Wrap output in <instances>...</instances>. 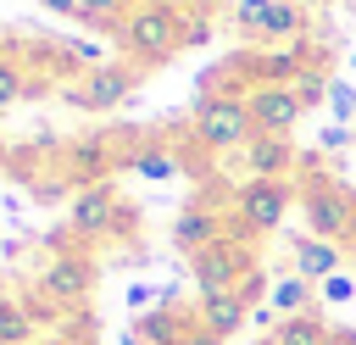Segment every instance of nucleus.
Segmentation results:
<instances>
[{
	"label": "nucleus",
	"instance_id": "f03ea898",
	"mask_svg": "<svg viewBox=\"0 0 356 345\" xmlns=\"http://www.w3.org/2000/svg\"><path fill=\"white\" fill-rule=\"evenodd\" d=\"M189 128L195 139L211 150V156H228V150H245L256 139V122H250V106H245V89H206L189 111Z\"/></svg>",
	"mask_w": 356,
	"mask_h": 345
},
{
	"label": "nucleus",
	"instance_id": "c756f323",
	"mask_svg": "<svg viewBox=\"0 0 356 345\" xmlns=\"http://www.w3.org/2000/svg\"><path fill=\"white\" fill-rule=\"evenodd\" d=\"M122 345H145V339H139V334H134V328H128V334H122Z\"/></svg>",
	"mask_w": 356,
	"mask_h": 345
},
{
	"label": "nucleus",
	"instance_id": "9d476101",
	"mask_svg": "<svg viewBox=\"0 0 356 345\" xmlns=\"http://www.w3.org/2000/svg\"><path fill=\"white\" fill-rule=\"evenodd\" d=\"M234 223L217 211V206H206V200H195V206H184L178 211V223H172V245L184 250V256H195V250H206V245H217L222 234H228Z\"/></svg>",
	"mask_w": 356,
	"mask_h": 345
},
{
	"label": "nucleus",
	"instance_id": "aec40b11",
	"mask_svg": "<svg viewBox=\"0 0 356 345\" xmlns=\"http://www.w3.org/2000/svg\"><path fill=\"white\" fill-rule=\"evenodd\" d=\"M28 89H33V72H28L17 56H6V61H0V111L17 106V100H28Z\"/></svg>",
	"mask_w": 356,
	"mask_h": 345
},
{
	"label": "nucleus",
	"instance_id": "7ed1b4c3",
	"mask_svg": "<svg viewBox=\"0 0 356 345\" xmlns=\"http://www.w3.org/2000/svg\"><path fill=\"white\" fill-rule=\"evenodd\" d=\"M289 200H295V178H245L234 189V200H228V223H234L228 234H239V239L273 234L284 223Z\"/></svg>",
	"mask_w": 356,
	"mask_h": 345
},
{
	"label": "nucleus",
	"instance_id": "5701e85b",
	"mask_svg": "<svg viewBox=\"0 0 356 345\" xmlns=\"http://www.w3.org/2000/svg\"><path fill=\"white\" fill-rule=\"evenodd\" d=\"M261 11H267V0H234V28H239V39H261Z\"/></svg>",
	"mask_w": 356,
	"mask_h": 345
},
{
	"label": "nucleus",
	"instance_id": "4be33fe9",
	"mask_svg": "<svg viewBox=\"0 0 356 345\" xmlns=\"http://www.w3.org/2000/svg\"><path fill=\"white\" fill-rule=\"evenodd\" d=\"M328 106H334V122H356V83L350 78H328Z\"/></svg>",
	"mask_w": 356,
	"mask_h": 345
},
{
	"label": "nucleus",
	"instance_id": "6e6552de",
	"mask_svg": "<svg viewBox=\"0 0 356 345\" xmlns=\"http://www.w3.org/2000/svg\"><path fill=\"white\" fill-rule=\"evenodd\" d=\"M300 211H306V228L317 234V239H345L350 234V211H356V195L345 189V184H334L328 172H312L306 184H300Z\"/></svg>",
	"mask_w": 356,
	"mask_h": 345
},
{
	"label": "nucleus",
	"instance_id": "a211bd4d",
	"mask_svg": "<svg viewBox=\"0 0 356 345\" xmlns=\"http://www.w3.org/2000/svg\"><path fill=\"white\" fill-rule=\"evenodd\" d=\"M122 167H134L139 178H172V172H178L184 161H178V156L167 150V139H134V145H128V161H122Z\"/></svg>",
	"mask_w": 356,
	"mask_h": 345
},
{
	"label": "nucleus",
	"instance_id": "2eb2a0df",
	"mask_svg": "<svg viewBox=\"0 0 356 345\" xmlns=\"http://www.w3.org/2000/svg\"><path fill=\"white\" fill-rule=\"evenodd\" d=\"M134 334L145 345H184L195 334V312H178V306H156L145 317H134Z\"/></svg>",
	"mask_w": 356,
	"mask_h": 345
},
{
	"label": "nucleus",
	"instance_id": "f8f14e48",
	"mask_svg": "<svg viewBox=\"0 0 356 345\" xmlns=\"http://www.w3.org/2000/svg\"><path fill=\"white\" fill-rule=\"evenodd\" d=\"M239 156H245L250 178H289L295 172V139L289 134H256Z\"/></svg>",
	"mask_w": 356,
	"mask_h": 345
},
{
	"label": "nucleus",
	"instance_id": "a878e982",
	"mask_svg": "<svg viewBox=\"0 0 356 345\" xmlns=\"http://www.w3.org/2000/svg\"><path fill=\"white\" fill-rule=\"evenodd\" d=\"M83 334H95V323H83V317H78V328H72V334H44V339H33V345H89Z\"/></svg>",
	"mask_w": 356,
	"mask_h": 345
},
{
	"label": "nucleus",
	"instance_id": "72a5a7b5",
	"mask_svg": "<svg viewBox=\"0 0 356 345\" xmlns=\"http://www.w3.org/2000/svg\"><path fill=\"white\" fill-rule=\"evenodd\" d=\"M0 61H6V39H0Z\"/></svg>",
	"mask_w": 356,
	"mask_h": 345
},
{
	"label": "nucleus",
	"instance_id": "f704fd0d",
	"mask_svg": "<svg viewBox=\"0 0 356 345\" xmlns=\"http://www.w3.org/2000/svg\"><path fill=\"white\" fill-rule=\"evenodd\" d=\"M350 67H356V50H350Z\"/></svg>",
	"mask_w": 356,
	"mask_h": 345
},
{
	"label": "nucleus",
	"instance_id": "f3484780",
	"mask_svg": "<svg viewBox=\"0 0 356 345\" xmlns=\"http://www.w3.org/2000/svg\"><path fill=\"white\" fill-rule=\"evenodd\" d=\"M33 339H39V317L28 295H0V345H33Z\"/></svg>",
	"mask_w": 356,
	"mask_h": 345
},
{
	"label": "nucleus",
	"instance_id": "6ab92c4d",
	"mask_svg": "<svg viewBox=\"0 0 356 345\" xmlns=\"http://www.w3.org/2000/svg\"><path fill=\"white\" fill-rule=\"evenodd\" d=\"M261 345H328V328H323V317L300 312V317H278Z\"/></svg>",
	"mask_w": 356,
	"mask_h": 345
},
{
	"label": "nucleus",
	"instance_id": "4468645a",
	"mask_svg": "<svg viewBox=\"0 0 356 345\" xmlns=\"http://www.w3.org/2000/svg\"><path fill=\"white\" fill-rule=\"evenodd\" d=\"M306 28H312V11H306V6H295V0H267V11H261V39H256V45H295V39H306Z\"/></svg>",
	"mask_w": 356,
	"mask_h": 345
},
{
	"label": "nucleus",
	"instance_id": "7c9ffc66",
	"mask_svg": "<svg viewBox=\"0 0 356 345\" xmlns=\"http://www.w3.org/2000/svg\"><path fill=\"white\" fill-rule=\"evenodd\" d=\"M345 245H356V211H350V234H345Z\"/></svg>",
	"mask_w": 356,
	"mask_h": 345
},
{
	"label": "nucleus",
	"instance_id": "393cba45",
	"mask_svg": "<svg viewBox=\"0 0 356 345\" xmlns=\"http://www.w3.org/2000/svg\"><path fill=\"white\" fill-rule=\"evenodd\" d=\"M317 295H323L328 306H345V300H356V278H350V273H334V278L317 284Z\"/></svg>",
	"mask_w": 356,
	"mask_h": 345
},
{
	"label": "nucleus",
	"instance_id": "2f4dec72",
	"mask_svg": "<svg viewBox=\"0 0 356 345\" xmlns=\"http://www.w3.org/2000/svg\"><path fill=\"white\" fill-rule=\"evenodd\" d=\"M6 161H11V150H6V139H0V167H6Z\"/></svg>",
	"mask_w": 356,
	"mask_h": 345
},
{
	"label": "nucleus",
	"instance_id": "c85d7f7f",
	"mask_svg": "<svg viewBox=\"0 0 356 345\" xmlns=\"http://www.w3.org/2000/svg\"><path fill=\"white\" fill-rule=\"evenodd\" d=\"M184 345H222V339H217V334H211V328H200V317H195V334H189V339H184Z\"/></svg>",
	"mask_w": 356,
	"mask_h": 345
},
{
	"label": "nucleus",
	"instance_id": "ddd939ff",
	"mask_svg": "<svg viewBox=\"0 0 356 345\" xmlns=\"http://www.w3.org/2000/svg\"><path fill=\"white\" fill-rule=\"evenodd\" d=\"M289 256H295V273H300V278H312V284H323V278H334V273H339V245H334V239L295 234V239H289Z\"/></svg>",
	"mask_w": 356,
	"mask_h": 345
},
{
	"label": "nucleus",
	"instance_id": "cd10ccee",
	"mask_svg": "<svg viewBox=\"0 0 356 345\" xmlns=\"http://www.w3.org/2000/svg\"><path fill=\"white\" fill-rule=\"evenodd\" d=\"M39 6L56 11V17H78V22H83V6H78V0H39Z\"/></svg>",
	"mask_w": 356,
	"mask_h": 345
},
{
	"label": "nucleus",
	"instance_id": "20e7f679",
	"mask_svg": "<svg viewBox=\"0 0 356 345\" xmlns=\"http://www.w3.org/2000/svg\"><path fill=\"white\" fill-rule=\"evenodd\" d=\"M95 284H100V267H95L89 250H56L39 267V278H33V295L50 312H83L89 295H95Z\"/></svg>",
	"mask_w": 356,
	"mask_h": 345
},
{
	"label": "nucleus",
	"instance_id": "1a4fd4ad",
	"mask_svg": "<svg viewBox=\"0 0 356 345\" xmlns=\"http://www.w3.org/2000/svg\"><path fill=\"white\" fill-rule=\"evenodd\" d=\"M245 106H250L256 134H295V122L306 111V100L295 95V83H250Z\"/></svg>",
	"mask_w": 356,
	"mask_h": 345
},
{
	"label": "nucleus",
	"instance_id": "0eeeda50",
	"mask_svg": "<svg viewBox=\"0 0 356 345\" xmlns=\"http://www.w3.org/2000/svg\"><path fill=\"white\" fill-rule=\"evenodd\" d=\"M189 273H195V289H200V295L239 289V284L256 273L250 239H239V234H222L217 245H206V250H195V256H189Z\"/></svg>",
	"mask_w": 356,
	"mask_h": 345
},
{
	"label": "nucleus",
	"instance_id": "f257e3e1",
	"mask_svg": "<svg viewBox=\"0 0 356 345\" xmlns=\"http://www.w3.org/2000/svg\"><path fill=\"white\" fill-rule=\"evenodd\" d=\"M111 39L122 45V61H134L139 72H156L189 45V11L178 0H139L111 28Z\"/></svg>",
	"mask_w": 356,
	"mask_h": 345
},
{
	"label": "nucleus",
	"instance_id": "bb28decb",
	"mask_svg": "<svg viewBox=\"0 0 356 345\" xmlns=\"http://www.w3.org/2000/svg\"><path fill=\"white\" fill-rule=\"evenodd\" d=\"M339 145H350V128L345 122H328L323 128V150H339Z\"/></svg>",
	"mask_w": 356,
	"mask_h": 345
},
{
	"label": "nucleus",
	"instance_id": "423d86ee",
	"mask_svg": "<svg viewBox=\"0 0 356 345\" xmlns=\"http://www.w3.org/2000/svg\"><path fill=\"white\" fill-rule=\"evenodd\" d=\"M139 78L145 72L134 61H95V67H83L67 83V106H78V111H117L139 89Z\"/></svg>",
	"mask_w": 356,
	"mask_h": 345
},
{
	"label": "nucleus",
	"instance_id": "473e14b6",
	"mask_svg": "<svg viewBox=\"0 0 356 345\" xmlns=\"http://www.w3.org/2000/svg\"><path fill=\"white\" fill-rule=\"evenodd\" d=\"M295 6H306V11H312V6H323V0H295Z\"/></svg>",
	"mask_w": 356,
	"mask_h": 345
},
{
	"label": "nucleus",
	"instance_id": "39448f33",
	"mask_svg": "<svg viewBox=\"0 0 356 345\" xmlns=\"http://www.w3.org/2000/svg\"><path fill=\"white\" fill-rule=\"evenodd\" d=\"M128 223H134V211L122 206V195H117V184H111V178H106V184L78 189V195H72V206H67V228H72V239H89V245L128 234Z\"/></svg>",
	"mask_w": 356,
	"mask_h": 345
},
{
	"label": "nucleus",
	"instance_id": "dca6fc26",
	"mask_svg": "<svg viewBox=\"0 0 356 345\" xmlns=\"http://www.w3.org/2000/svg\"><path fill=\"white\" fill-rule=\"evenodd\" d=\"M267 312H273V317H300V312H312V278H300L295 267H289L284 278H273V284H267Z\"/></svg>",
	"mask_w": 356,
	"mask_h": 345
},
{
	"label": "nucleus",
	"instance_id": "412c9836",
	"mask_svg": "<svg viewBox=\"0 0 356 345\" xmlns=\"http://www.w3.org/2000/svg\"><path fill=\"white\" fill-rule=\"evenodd\" d=\"M78 6H83V22H89V28H106V33H111L139 0H78Z\"/></svg>",
	"mask_w": 356,
	"mask_h": 345
},
{
	"label": "nucleus",
	"instance_id": "9b49d317",
	"mask_svg": "<svg viewBox=\"0 0 356 345\" xmlns=\"http://www.w3.org/2000/svg\"><path fill=\"white\" fill-rule=\"evenodd\" d=\"M195 317H200V328H211L217 339H234L250 317H256V300L245 295V289H222V295H200V306H195Z\"/></svg>",
	"mask_w": 356,
	"mask_h": 345
},
{
	"label": "nucleus",
	"instance_id": "b1692460",
	"mask_svg": "<svg viewBox=\"0 0 356 345\" xmlns=\"http://www.w3.org/2000/svg\"><path fill=\"white\" fill-rule=\"evenodd\" d=\"M295 95H300L306 106H317V100H328V72H323V67H306V72L295 78Z\"/></svg>",
	"mask_w": 356,
	"mask_h": 345
}]
</instances>
